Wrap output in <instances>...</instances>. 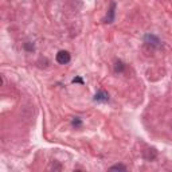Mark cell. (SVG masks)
Here are the masks:
<instances>
[{
    "label": "cell",
    "instance_id": "cell-1",
    "mask_svg": "<svg viewBox=\"0 0 172 172\" xmlns=\"http://www.w3.org/2000/svg\"><path fill=\"white\" fill-rule=\"evenodd\" d=\"M57 62L58 63H61V65L69 63V62H70V54H69L67 51H65V50L59 51V53L57 54Z\"/></svg>",
    "mask_w": 172,
    "mask_h": 172
},
{
    "label": "cell",
    "instance_id": "cell-2",
    "mask_svg": "<svg viewBox=\"0 0 172 172\" xmlns=\"http://www.w3.org/2000/svg\"><path fill=\"white\" fill-rule=\"evenodd\" d=\"M94 101H98V102H108L109 101V96L105 90H100L98 93L94 96Z\"/></svg>",
    "mask_w": 172,
    "mask_h": 172
},
{
    "label": "cell",
    "instance_id": "cell-3",
    "mask_svg": "<svg viewBox=\"0 0 172 172\" xmlns=\"http://www.w3.org/2000/svg\"><path fill=\"white\" fill-rule=\"evenodd\" d=\"M114 10H116V3H112V8L109 11V16L105 19L106 23H112L113 19H114Z\"/></svg>",
    "mask_w": 172,
    "mask_h": 172
},
{
    "label": "cell",
    "instance_id": "cell-4",
    "mask_svg": "<svg viewBox=\"0 0 172 172\" xmlns=\"http://www.w3.org/2000/svg\"><path fill=\"white\" fill-rule=\"evenodd\" d=\"M122 70H124L122 62H117V63H116V71H122Z\"/></svg>",
    "mask_w": 172,
    "mask_h": 172
},
{
    "label": "cell",
    "instance_id": "cell-5",
    "mask_svg": "<svg viewBox=\"0 0 172 172\" xmlns=\"http://www.w3.org/2000/svg\"><path fill=\"white\" fill-rule=\"evenodd\" d=\"M110 170H121V171H125L126 168L124 167V166H113V167L110 168Z\"/></svg>",
    "mask_w": 172,
    "mask_h": 172
},
{
    "label": "cell",
    "instance_id": "cell-6",
    "mask_svg": "<svg viewBox=\"0 0 172 172\" xmlns=\"http://www.w3.org/2000/svg\"><path fill=\"white\" fill-rule=\"evenodd\" d=\"M73 125H81V120H79L78 117H75V118L73 120Z\"/></svg>",
    "mask_w": 172,
    "mask_h": 172
},
{
    "label": "cell",
    "instance_id": "cell-7",
    "mask_svg": "<svg viewBox=\"0 0 172 172\" xmlns=\"http://www.w3.org/2000/svg\"><path fill=\"white\" fill-rule=\"evenodd\" d=\"M73 82H78V83H83V81H82V78H79V77H77V78H74L73 79Z\"/></svg>",
    "mask_w": 172,
    "mask_h": 172
}]
</instances>
